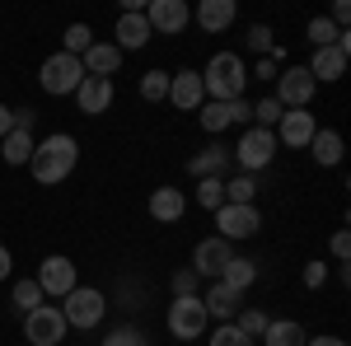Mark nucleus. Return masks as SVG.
<instances>
[{"label": "nucleus", "mask_w": 351, "mask_h": 346, "mask_svg": "<svg viewBox=\"0 0 351 346\" xmlns=\"http://www.w3.org/2000/svg\"><path fill=\"white\" fill-rule=\"evenodd\" d=\"M304 33H309V42H314V47H337V38H342L347 28H337L332 19H324V14H314V19L304 24Z\"/></svg>", "instance_id": "cd10ccee"}, {"label": "nucleus", "mask_w": 351, "mask_h": 346, "mask_svg": "<svg viewBox=\"0 0 351 346\" xmlns=\"http://www.w3.org/2000/svg\"><path fill=\"white\" fill-rule=\"evenodd\" d=\"M80 164V140L71 132H52L47 140L33 145V160H28V173L38 178L43 187H61Z\"/></svg>", "instance_id": "f257e3e1"}, {"label": "nucleus", "mask_w": 351, "mask_h": 346, "mask_svg": "<svg viewBox=\"0 0 351 346\" xmlns=\"http://www.w3.org/2000/svg\"><path fill=\"white\" fill-rule=\"evenodd\" d=\"M84 80V66L80 56H66V52H52L43 66H38V84H43V94H52V99H66V94H75Z\"/></svg>", "instance_id": "39448f33"}, {"label": "nucleus", "mask_w": 351, "mask_h": 346, "mask_svg": "<svg viewBox=\"0 0 351 346\" xmlns=\"http://www.w3.org/2000/svg\"><path fill=\"white\" fill-rule=\"evenodd\" d=\"M267 323H271V319L263 314V309H239V314H234V328H239L243 337H253V342L267 332Z\"/></svg>", "instance_id": "72a5a7b5"}, {"label": "nucleus", "mask_w": 351, "mask_h": 346, "mask_svg": "<svg viewBox=\"0 0 351 346\" xmlns=\"http://www.w3.org/2000/svg\"><path fill=\"white\" fill-rule=\"evenodd\" d=\"M276 75H281V61H271V56H263V61L253 66V75H248V80H276Z\"/></svg>", "instance_id": "a19ab883"}, {"label": "nucleus", "mask_w": 351, "mask_h": 346, "mask_svg": "<svg viewBox=\"0 0 351 346\" xmlns=\"http://www.w3.org/2000/svg\"><path fill=\"white\" fill-rule=\"evenodd\" d=\"M220 281H225V286H230V291L248 295V286H253V281H258V267L248 262V258H239V253H234V258H230V262H225V271H220Z\"/></svg>", "instance_id": "bb28decb"}, {"label": "nucleus", "mask_w": 351, "mask_h": 346, "mask_svg": "<svg viewBox=\"0 0 351 346\" xmlns=\"http://www.w3.org/2000/svg\"><path fill=\"white\" fill-rule=\"evenodd\" d=\"M248 47H253L258 56H271V47H276L271 28H267V24H253V28H248Z\"/></svg>", "instance_id": "58836bf2"}, {"label": "nucleus", "mask_w": 351, "mask_h": 346, "mask_svg": "<svg viewBox=\"0 0 351 346\" xmlns=\"http://www.w3.org/2000/svg\"><path fill=\"white\" fill-rule=\"evenodd\" d=\"M38 291H43V299H66V295L80 286V271H75V262L71 258H61V253H52V258H43L38 262Z\"/></svg>", "instance_id": "423d86ee"}, {"label": "nucleus", "mask_w": 351, "mask_h": 346, "mask_svg": "<svg viewBox=\"0 0 351 346\" xmlns=\"http://www.w3.org/2000/svg\"><path fill=\"white\" fill-rule=\"evenodd\" d=\"M66 319H61V304H38L33 314H24V337L28 346H61L66 342Z\"/></svg>", "instance_id": "6e6552de"}, {"label": "nucleus", "mask_w": 351, "mask_h": 346, "mask_svg": "<svg viewBox=\"0 0 351 346\" xmlns=\"http://www.w3.org/2000/svg\"><path fill=\"white\" fill-rule=\"evenodd\" d=\"M253 197H258V178L253 173H239V178L225 183V201H234V206H253Z\"/></svg>", "instance_id": "c756f323"}, {"label": "nucleus", "mask_w": 351, "mask_h": 346, "mask_svg": "<svg viewBox=\"0 0 351 346\" xmlns=\"http://www.w3.org/2000/svg\"><path fill=\"white\" fill-rule=\"evenodd\" d=\"M206 342H211V346H253V337H243L234 323H220V328L211 332V337H206Z\"/></svg>", "instance_id": "4c0bfd02"}, {"label": "nucleus", "mask_w": 351, "mask_h": 346, "mask_svg": "<svg viewBox=\"0 0 351 346\" xmlns=\"http://www.w3.org/2000/svg\"><path fill=\"white\" fill-rule=\"evenodd\" d=\"M169 291H173V299H183V295H202V276H197L192 267H178V271L169 276Z\"/></svg>", "instance_id": "f704fd0d"}, {"label": "nucleus", "mask_w": 351, "mask_h": 346, "mask_svg": "<svg viewBox=\"0 0 351 346\" xmlns=\"http://www.w3.org/2000/svg\"><path fill=\"white\" fill-rule=\"evenodd\" d=\"M164 103L183 108V112H197V108L206 103L202 75H197V71H173V75H169V99H164Z\"/></svg>", "instance_id": "2eb2a0df"}, {"label": "nucleus", "mask_w": 351, "mask_h": 346, "mask_svg": "<svg viewBox=\"0 0 351 346\" xmlns=\"http://www.w3.org/2000/svg\"><path fill=\"white\" fill-rule=\"evenodd\" d=\"M216 230L225 243L234 239H253L258 230H263V215H258V206H234V201H225L216 211Z\"/></svg>", "instance_id": "ddd939ff"}, {"label": "nucleus", "mask_w": 351, "mask_h": 346, "mask_svg": "<svg viewBox=\"0 0 351 346\" xmlns=\"http://www.w3.org/2000/svg\"><path fill=\"white\" fill-rule=\"evenodd\" d=\"M197 206L216 215L225 206V178H197Z\"/></svg>", "instance_id": "c85d7f7f"}, {"label": "nucleus", "mask_w": 351, "mask_h": 346, "mask_svg": "<svg viewBox=\"0 0 351 346\" xmlns=\"http://www.w3.org/2000/svg\"><path fill=\"white\" fill-rule=\"evenodd\" d=\"M108 314V295L94 291V286H75V291L61 299V319L66 328H80V332H94Z\"/></svg>", "instance_id": "20e7f679"}, {"label": "nucleus", "mask_w": 351, "mask_h": 346, "mask_svg": "<svg viewBox=\"0 0 351 346\" xmlns=\"http://www.w3.org/2000/svg\"><path fill=\"white\" fill-rule=\"evenodd\" d=\"M225 169H230V150H225V145H216V140L188 160V173H192V178H220Z\"/></svg>", "instance_id": "5701e85b"}, {"label": "nucleus", "mask_w": 351, "mask_h": 346, "mask_svg": "<svg viewBox=\"0 0 351 346\" xmlns=\"http://www.w3.org/2000/svg\"><path fill=\"white\" fill-rule=\"evenodd\" d=\"M263 342H267V346H304V342H309V332H304L295 319H271L267 332H263Z\"/></svg>", "instance_id": "393cba45"}, {"label": "nucleus", "mask_w": 351, "mask_h": 346, "mask_svg": "<svg viewBox=\"0 0 351 346\" xmlns=\"http://www.w3.org/2000/svg\"><path fill=\"white\" fill-rule=\"evenodd\" d=\"M234 258V248L220 239V234H211V239H202L197 248H192V271L202 276V281H220V271H225V262Z\"/></svg>", "instance_id": "4468645a"}, {"label": "nucleus", "mask_w": 351, "mask_h": 346, "mask_svg": "<svg viewBox=\"0 0 351 346\" xmlns=\"http://www.w3.org/2000/svg\"><path fill=\"white\" fill-rule=\"evenodd\" d=\"M10 271H14V258H10V248L0 243V281H10Z\"/></svg>", "instance_id": "49530a36"}, {"label": "nucleus", "mask_w": 351, "mask_h": 346, "mask_svg": "<svg viewBox=\"0 0 351 346\" xmlns=\"http://www.w3.org/2000/svg\"><path fill=\"white\" fill-rule=\"evenodd\" d=\"M234 14H239L234 0H202V5L192 10V19L206 28V33H225V28L234 24Z\"/></svg>", "instance_id": "4be33fe9"}, {"label": "nucleus", "mask_w": 351, "mask_h": 346, "mask_svg": "<svg viewBox=\"0 0 351 346\" xmlns=\"http://www.w3.org/2000/svg\"><path fill=\"white\" fill-rule=\"evenodd\" d=\"M314 89H319V84H314V75H309L304 66H286V71L276 75V94H271V99L291 112V108H309L314 103Z\"/></svg>", "instance_id": "9d476101"}, {"label": "nucleus", "mask_w": 351, "mask_h": 346, "mask_svg": "<svg viewBox=\"0 0 351 346\" xmlns=\"http://www.w3.org/2000/svg\"><path fill=\"white\" fill-rule=\"evenodd\" d=\"M94 47V33H89V24H71L66 33H61V52L66 56H84Z\"/></svg>", "instance_id": "2f4dec72"}, {"label": "nucleus", "mask_w": 351, "mask_h": 346, "mask_svg": "<svg viewBox=\"0 0 351 346\" xmlns=\"http://www.w3.org/2000/svg\"><path fill=\"white\" fill-rule=\"evenodd\" d=\"M202 309H206V319L234 323V314L243 309V295H239V291H230L225 281H211V291L202 295Z\"/></svg>", "instance_id": "6ab92c4d"}, {"label": "nucleus", "mask_w": 351, "mask_h": 346, "mask_svg": "<svg viewBox=\"0 0 351 346\" xmlns=\"http://www.w3.org/2000/svg\"><path fill=\"white\" fill-rule=\"evenodd\" d=\"M10 299H14V309H19V314H33L38 304H47L33 276H24V281H14V295H10Z\"/></svg>", "instance_id": "7c9ffc66"}, {"label": "nucleus", "mask_w": 351, "mask_h": 346, "mask_svg": "<svg viewBox=\"0 0 351 346\" xmlns=\"http://www.w3.org/2000/svg\"><path fill=\"white\" fill-rule=\"evenodd\" d=\"M141 99L145 103H164L169 99V71H145L141 75Z\"/></svg>", "instance_id": "473e14b6"}, {"label": "nucleus", "mask_w": 351, "mask_h": 346, "mask_svg": "<svg viewBox=\"0 0 351 346\" xmlns=\"http://www.w3.org/2000/svg\"><path fill=\"white\" fill-rule=\"evenodd\" d=\"M276 132H267V127H243L239 145H234V155H230V164H239V173H263L271 160H276Z\"/></svg>", "instance_id": "7ed1b4c3"}, {"label": "nucleus", "mask_w": 351, "mask_h": 346, "mask_svg": "<svg viewBox=\"0 0 351 346\" xmlns=\"http://www.w3.org/2000/svg\"><path fill=\"white\" fill-rule=\"evenodd\" d=\"M300 281H304V291H324L328 286V262L324 258H319V262H304V276H300Z\"/></svg>", "instance_id": "ea45409f"}, {"label": "nucleus", "mask_w": 351, "mask_h": 346, "mask_svg": "<svg viewBox=\"0 0 351 346\" xmlns=\"http://www.w3.org/2000/svg\"><path fill=\"white\" fill-rule=\"evenodd\" d=\"M328 248H332V258H337V262H347V258H351V239H347V230H337Z\"/></svg>", "instance_id": "79ce46f5"}, {"label": "nucleus", "mask_w": 351, "mask_h": 346, "mask_svg": "<svg viewBox=\"0 0 351 346\" xmlns=\"http://www.w3.org/2000/svg\"><path fill=\"white\" fill-rule=\"evenodd\" d=\"M145 24H150V33L178 38V33L192 24V5L188 0H150V5H145Z\"/></svg>", "instance_id": "f8f14e48"}, {"label": "nucleus", "mask_w": 351, "mask_h": 346, "mask_svg": "<svg viewBox=\"0 0 351 346\" xmlns=\"http://www.w3.org/2000/svg\"><path fill=\"white\" fill-rule=\"evenodd\" d=\"M328 19H332L337 28H347V19H351V5H347V0H332V14H328Z\"/></svg>", "instance_id": "c03bdc74"}, {"label": "nucleus", "mask_w": 351, "mask_h": 346, "mask_svg": "<svg viewBox=\"0 0 351 346\" xmlns=\"http://www.w3.org/2000/svg\"><path fill=\"white\" fill-rule=\"evenodd\" d=\"M33 122H38V112H33V108H14V132L33 136Z\"/></svg>", "instance_id": "37998d69"}, {"label": "nucleus", "mask_w": 351, "mask_h": 346, "mask_svg": "<svg viewBox=\"0 0 351 346\" xmlns=\"http://www.w3.org/2000/svg\"><path fill=\"white\" fill-rule=\"evenodd\" d=\"M309 155L319 169H337L342 164V132H332V127H319L314 140H309Z\"/></svg>", "instance_id": "b1692460"}, {"label": "nucleus", "mask_w": 351, "mask_h": 346, "mask_svg": "<svg viewBox=\"0 0 351 346\" xmlns=\"http://www.w3.org/2000/svg\"><path fill=\"white\" fill-rule=\"evenodd\" d=\"M197 75H202V89H206L211 103H234L248 89V66H243L239 52H216L206 61V71H197Z\"/></svg>", "instance_id": "f03ea898"}, {"label": "nucleus", "mask_w": 351, "mask_h": 346, "mask_svg": "<svg viewBox=\"0 0 351 346\" xmlns=\"http://www.w3.org/2000/svg\"><path fill=\"white\" fill-rule=\"evenodd\" d=\"M112 94H117L112 80H94V75H84L80 89H75L71 99H75V108H80L84 117H99V112H108V108H112Z\"/></svg>", "instance_id": "f3484780"}, {"label": "nucleus", "mask_w": 351, "mask_h": 346, "mask_svg": "<svg viewBox=\"0 0 351 346\" xmlns=\"http://www.w3.org/2000/svg\"><path fill=\"white\" fill-rule=\"evenodd\" d=\"M271 132H276V145H286V150H309V140L319 132V117L309 108H291V112H281V122Z\"/></svg>", "instance_id": "9b49d317"}, {"label": "nucleus", "mask_w": 351, "mask_h": 346, "mask_svg": "<svg viewBox=\"0 0 351 346\" xmlns=\"http://www.w3.org/2000/svg\"><path fill=\"white\" fill-rule=\"evenodd\" d=\"M281 112H286V108L276 103L271 94H267V99H258V103H253V127H267V132H271V127L281 122Z\"/></svg>", "instance_id": "c9c22d12"}, {"label": "nucleus", "mask_w": 351, "mask_h": 346, "mask_svg": "<svg viewBox=\"0 0 351 346\" xmlns=\"http://www.w3.org/2000/svg\"><path fill=\"white\" fill-rule=\"evenodd\" d=\"M10 132H14V108H5V103H0V140H5Z\"/></svg>", "instance_id": "a18cd8bd"}, {"label": "nucleus", "mask_w": 351, "mask_h": 346, "mask_svg": "<svg viewBox=\"0 0 351 346\" xmlns=\"http://www.w3.org/2000/svg\"><path fill=\"white\" fill-rule=\"evenodd\" d=\"M206 309H202V295H183V299H173L169 304V332L178 337V342H197V337H206Z\"/></svg>", "instance_id": "0eeeda50"}, {"label": "nucleus", "mask_w": 351, "mask_h": 346, "mask_svg": "<svg viewBox=\"0 0 351 346\" xmlns=\"http://www.w3.org/2000/svg\"><path fill=\"white\" fill-rule=\"evenodd\" d=\"M80 66H84V75H94V80H112L117 66H122V52H117L112 42H99V38H94V47L80 56Z\"/></svg>", "instance_id": "412c9836"}, {"label": "nucleus", "mask_w": 351, "mask_h": 346, "mask_svg": "<svg viewBox=\"0 0 351 346\" xmlns=\"http://www.w3.org/2000/svg\"><path fill=\"white\" fill-rule=\"evenodd\" d=\"M197 122H202V132L206 136H220L225 127H248L253 122V103H243V99H234V103H206L197 108Z\"/></svg>", "instance_id": "1a4fd4ad"}, {"label": "nucleus", "mask_w": 351, "mask_h": 346, "mask_svg": "<svg viewBox=\"0 0 351 346\" xmlns=\"http://www.w3.org/2000/svg\"><path fill=\"white\" fill-rule=\"evenodd\" d=\"M112 47L117 52H141L155 33H150V24H145V10H127V14H117V28H112Z\"/></svg>", "instance_id": "dca6fc26"}, {"label": "nucleus", "mask_w": 351, "mask_h": 346, "mask_svg": "<svg viewBox=\"0 0 351 346\" xmlns=\"http://www.w3.org/2000/svg\"><path fill=\"white\" fill-rule=\"evenodd\" d=\"M309 75H314V84H332L347 75V52L342 47H314V56H309V66H304Z\"/></svg>", "instance_id": "aec40b11"}, {"label": "nucleus", "mask_w": 351, "mask_h": 346, "mask_svg": "<svg viewBox=\"0 0 351 346\" xmlns=\"http://www.w3.org/2000/svg\"><path fill=\"white\" fill-rule=\"evenodd\" d=\"M33 145H38V140H33L28 132H10L5 140H0V160L10 164V169H19V164L33 160Z\"/></svg>", "instance_id": "a878e982"}, {"label": "nucleus", "mask_w": 351, "mask_h": 346, "mask_svg": "<svg viewBox=\"0 0 351 346\" xmlns=\"http://www.w3.org/2000/svg\"><path fill=\"white\" fill-rule=\"evenodd\" d=\"M99 346H150V337H145L141 328H127V323H122V328H112Z\"/></svg>", "instance_id": "e433bc0d"}, {"label": "nucleus", "mask_w": 351, "mask_h": 346, "mask_svg": "<svg viewBox=\"0 0 351 346\" xmlns=\"http://www.w3.org/2000/svg\"><path fill=\"white\" fill-rule=\"evenodd\" d=\"M304 346H347V342H342V337H328V332H324V337H309Z\"/></svg>", "instance_id": "de8ad7c7"}, {"label": "nucleus", "mask_w": 351, "mask_h": 346, "mask_svg": "<svg viewBox=\"0 0 351 346\" xmlns=\"http://www.w3.org/2000/svg\"><path fill=\"white\" fill-rule=\"evenodd\" d=\"M145 211H150V220H160V225H178L183 211H188V197H183V187H155L150 201H145Z\"/></svg>", "instance_id": "a211bd4d"}]
</instances>
